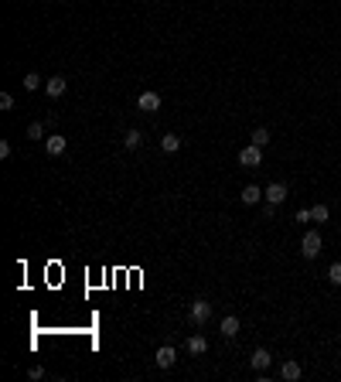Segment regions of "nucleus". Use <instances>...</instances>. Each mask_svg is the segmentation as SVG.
<instances>
[{
  "label": "nucleus",
  "instance_id": "nucleus-1",
  "mask_svg": "<svg viewBox=\"0 0 341 382\" xmlns=\"http://www.w3.org/2000/svg\"><path fill=\"white\" fill-rule=\"evenodd\" d=\"M300 253H304V259H314V256H321V232H307L304 239H300Z\"/></svg>",
  "mask_w": 341,
  "mask_h": 382
},
{
  "label": "nucleus",
  "instance_id": "nucleus-2",
  "mask_svg": "<svg viewBox=\"0 0 341 382\" xmlns=\"http://www.w3.org/2000/svg\"><path fill=\"white\" fill-rule=\"evenodd\" d=\"M260 160H263V147L249 144V147L239 150V164H242V168H260Z\"/></svg>",
  "mask_w": 341,
  "mask_h": 382
},
{
  "label": "nucleus",
  "instance_id": "nucleus-3",
  "mask_svg": "<svg viewBox=\"0 0 341 382\" xmlns=\"http://www.w3.org/2000/svg\"><path fill=\"white\" fill-rule=\"evenodd\" d=\"M263 195H266V202H270V205H280L287 198V184H283V181H273V184L263 188Z\"/></svg>",
  "mask_w": 341,
  "mask_h": 382
},
{
  "label": "nucleus",
  "instance_id": "nucleus-4",
  "mask_svg": "<svg viewBox=\"0 0 341 382\" xmlns=\"http://www.w3.org/2000/svg\"><path fill=\"white\" fill-rule=\"evenodd\" d=\"M136 110L157 113V110H160V96H157V92H140V99H136Z\"/></svg>",
  "mask_w": 341,
  "mask_h": 382
},
{
  "label": "nucleus",
  "instance_id": "nucleus-5",
  "mask_svg": "<svg viewBox=\"0 0 341 382\" xmlns=\"http://www.w3.org/2000/svg\"><path fill=\"white\" fill-rule=\"evenodd\" d=\"M208 317H212V304H208V301H194L191 304V321H194V324H205Z\"/></svg>",
  "mask_w": 341,
  "mask_h": 382
},
{
  "label": "nucleus",
  "instance_id": "nucleus-6",
  "mask_svg": "<svg viewBox=\"0 0 341 382\" xmlns=\"http://www.w3.org/2000/svg\"><path fill=\"white\" fill-rule=\"evenodd\" d=\"M65 89H68V82L62 79V75H51V79L45 82V92L51 96V99H58V96H65Z\"/></svg>",
  "mask_w": 341,
  "mask_h": 382
},
{
  "label": "nucleus",
  "instance_id": "nucleus-7",
  "mask_svg": "<svg viewBox=\"0 0 341 382\" xmlns=\"http://www.w3.org/2000/svg\"><path fill=\"white\" fill-rule=\"evenodd\" d=\"M270 362H273V355H270V351H266V348H256V351H252V355H249V365H252V369H256V372L270 369Z\"/></svg>",
  "mask_w": 341,
  "mask_h": 382
},
{
  "label": "nucleus",
  "instance_id": "nucleus-8",
  "mask_svg": "<svg viewBox=\"0 0 341 382\" xmlns=\"http://www.w3.org/2000/svg\"><path fill=\"white\" fill-rule=\"evenodd\" d=\"M174 362H178V351L170 348V345H160L157 348V369H170Z\"/></svg>",
  "mask_w": 341,
  "mask_h": 382
},
{
  "label": "nucleus",
  "instance_id": "nucleus-9",
  "mask_svg": "<svg viewBox=\"0 0 341 382\" xmlns=\"http://www.w3.org/2000/svg\"><path fill=\"white\" fill-rule=\"evenodd\" d=\"M65 147H68V140H65V137H48V140H45L48 157H62V154H65Z\"/></svg>",
  "mask_w": 341,
  "mask_h": 382
},
{
  "label": "nucleus",
  "instance_id": "nucleus-10",
  "mask_svg": "<svg viewBox=\"0 0 341 382\" xmlns=\"http://www.w3.org/2000/svg\"><path fill=\"white\" fill-rule=\"evenodd\" d=\"M239 198H242V205H256L263 198V188L260 184H246V188L239 191Z\"/></svg>",
  "mask_w": 341,
  "mask_h": 382
},
{
  "label": "nucleus",
  "instance_id": "nucleus-11",
  "mask_svg": "<svg viewBox=\"0 0 341 382\" xmlns=\"http://www.w3.org/2000/svg\"><path fill=\"white\" fill-rule=\"evenodd\" d=\"M218 331H222L225 338H236V335H239V317H232V314H229V317H222Z\"/></svg>",
  "mask_w": 341,
  "mask_h": 382
},
{
  "label": "nucleus",
  "instance_id": "nucleus-12",
  "mask_svg": "<svg viewBox=\"0 0 341 382\" xmlns=\"http://www.w3.org/2000/svg\"><path fill=\"white\" fill-rule=\"evenodd\" d=\"M310 219H314V222H318V225H324V222H328V219H331V212H328V205H314V208H310Z\"/></svg>",
  "mask_w": 341,
  "mask_h": 382
},
{
  "label": "nucleus",
  "instance_id": "nucleus-13",
  "mask_svg": "<svg viewBox=\"0 0 341 382\" xmlns=\"http://www.w3.org/2000/svg\"><path fill=\"white\" fill-rule=\"evenodd\" d=\"M280 375H283V379H290V382H294V379H300V365H297L294 359H290V362H283V369H280Z\"/></svg>",
  "mask_w": 341,
  "mask_h": 382
},
{
  "label": "nucleus",
  "instance_id": "nucleus-14",
  "mask_svg": "<svg viewBox=\"0 0 341 382\" xmlns=\"http://www.w3.org/2000/svg\"><path fill=\"white\" fill-rule=\"evenodd\" d=\"M140 140H144V137H140V130H126V133H123V147H126V150H136V147H140Z\"/></svg>",
  "mask_w": 341,
  "mask_h": 382
},
{
  "label": "nucleus",
  "instance_id": "nucleus-15",
  "mask_svg": "<svg viewBox=\"0 0 341 382\" xmlns=\"http://www.w3.org/2000/svg\"><path fill=\"white\" fill-rule=\"evenodd\" d=\"M160 147H164L167 154H174V150H181V137H178V133H167L164 140H160Z\"/></svg>",
  "mask_w": 341,
  "mask_h": 382
},
{
  "label": "nucleus",
  "instance_id": "nucleus-16",
  "mask_svg": "<svg viewBox=\"0 0 341 382\" xmlns=\"http://www.w3.org/2000/svg\"><path fill=\"white\" fill-rule=\"evenodd\" d=\"M208 348V341H205L202 335H194V338H188V351H191V355H202V351Z\"/></svg>",
  "mask_w": 341,
  "mask_h": 382
},
{
  "label": "nucleus",
  "instance_id": "nucleus-17",
  "mask_svg": "<svg viewBox=\"0 0 341 382\" xmlns=\"http://www.w3.org/2000/svg\"><path fill=\"white\" fill-rule=\"evenodd\" d=\"M41 86H45V82H41V75H38V72H27V75H24V89H27V92L41 89Z\"/></svg>",
  "mask_w": 341,
  "mask_h": 382
},
{
  "label": "nucleus",
  "instance_id": "nucleus-18",
  "mask_svg": "<svg viewBox=\"0 0 341 382\" xmlns=\"http://www.w3.org/2000/svg\"><path fill=\"white\" fill-rule=\"evenodd\" d=\"M249 140H252L256 147H266V144H270V130H266V126H260V130H252V137H249Z\"/></svg>",
  "mask_w": 341,
  "mask_h": 382
},
{
  "label": "nucleus",
  "instance_id": "nucleus-19",
  "mask_svg": "<svg viewBox=\"0 0 341 382\" xmlns=\"http://www.w3.org/2000/svg\"><path fill=\"white\" fill-rule=\"evenodd\" d=\"M27 140H45V123H31L27 126Z\"/></svg>",
  "mask_w": 341,
  "mask_h": 382
},
{
  "label": "nucleus",
  "instance_id": "nucleus-20",
  "mask_svg": "<svg viewBox=\"0 0 341 382\" xmlns=\"http://www.w3.org/2000/svg\"><path fill=\"white\" fill-rule=\"evenodd\" d=\"M328 280L334 283V287H341V263H331L328 266Z\"/></svg>",
  "mask_w": 341,
  "mask_h": 382
},
{
  "label": "nucleus",
  "instance_id": "nucleus-21",
  "mask_svg": "<svg viewBox=\"0 0 341 382\" xmlns=\"http://www.w3.org/2000/svg\"><path fill=\"white\" fill-rule=\"evenodd\" d=\"M0 110H14V96L11 92H0Z\"/></svg>",
  "mask_w": 341,
  "mask_h": 382
},
{
  "label": "nucleus",
  "instance_id": "nucleus-22",
  "mask_svg": "<svg viewBox=\"0 0 341 382\" xmlns=\"http://www.w3.org/2000/svg\"><path fill=\"white\" fill-rule=\"evenodd\" d=\"M294 222H314V219H310V208H300V212L294 215Z\"/></svg>",
  "mask_w": 341,
  "mask_h": 382
},
{
  "label": "nucleus",
  "instance_id": "nucleus-23",
  "mask_svg": "<svg viewBox=\"0 0 341 382\" xmlns=\"http://www.w3.org/2000/svg\"><path fill=\"white\" fill-rule=\"evenodd\" d=\"M0 157H4V160L11 157V144H7V140H0Z\"/></svg>",
  "mask_w": 341,
  "mask_h": 382
}]
</instances>
